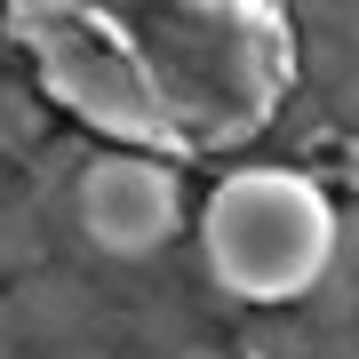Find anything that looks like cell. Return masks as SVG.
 I'll return each instance as SVG.
<instances>
[{
	"label": "cell",
	"mask_w": 359,
	"mask_h": 359,
	"mask_svg": "<svg viewBox=\"0 0 359 359\" xmlns=\"http://www.w3.org/2000/svg\"><path fill=\"white\" fill-rule=\"evenodd\" d=\"M200 256L240 304H295L335 256V208L295 168H240L200 208Z\"/></svg>",
	"instance_id": "obj_1"
}]
</instances>
